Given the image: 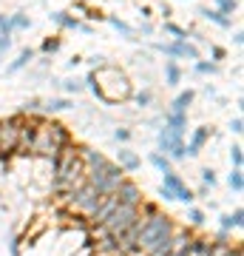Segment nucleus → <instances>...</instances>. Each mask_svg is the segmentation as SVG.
Listing matches in <instances>:
<instances>
[{
  "mask_svg": "<svg viewBox=\"0 0 244 256\" xmlns=\"http://www.w3.org/2000/svg\"><path fill=\"white\" fill-rule=\"evenodd\" d=\"M65 146H71V137H68V131L65 126L54 122V120H43V122H37L34 128V142H31V154L34 156H45L48 162L60 156Z\"/></svg>",
  "mask_w": 244,
  "mask_h": 256,
  "instance_id": "f03ea898",
  "label": "nucleus"
},
{
  "mask_svg": "<svg viewBox=\"0 0 244 256\" xmlns=\"http://www.w3.org/2000/svg\"><path fill=\"white\" fill-rule=\"evenodd\" d=\"M162 185L173 194V200H176V202L193 205V200H196V194H193V191L188 188V185H185V180H182V176L176 174V171H168V174H162Z\"/></svg>",
  "mask_w": 244,
  "mask_h": 256,
  "instance_id": "9d476101",
  "label": "nucleus"
},
{
  "mask_svg": "<svg viewBox=\"0 0 244 256\" xmlns=\"http://www.w3.org/2000/svg\"><path fill=\"white\" fill-rule=\"evenodd\" d=\"M117 205H119L117 194H102V200H100V205H97V210L88 216L91 225H102V222L108 220L111 214H114V208H117Z\"/></svg>",
  "mask_w": 244,
  "mask_h": 256,
  "instance_id": "4468645a",
  "label": "nucleus"
},
{
  "mask_svg": "<svg viewBox=\"0 0 244 256\" xmlns=\"http://www.w3.org/2000/svg\"><path fill=\"white\" fill-rule=\"evenodd\" d=\"M136 220H139V208H136V205H117V208H114V214L102 222V228L108 230L111 236H119V234H122V230H128Z\"/></svg>",
  "mask_w": 244,
  "mask_h": 256,
  "instance_id": "0eeeda50",
  "label": "nucleus"
},
{
  "mask_svg": "<svg viewBox=\"0 0 244 256\" xmlns=\"http://www.w3.org/2000/svg\"><path fill=\"white\" fill-rule=\"evenodd\" d=\"M9 28H11V34L14 32H28L31 28V18L26 12H14V14H9Z\"/></svg>",
  "mask_w": 244,
  "mask_h": 256,
  "instance_id": "4be33fe9",
  "label": "nucleus"
},
{
  "mask_svg": "<svg viewBox=\"0 0 244 256\" xmlns=\"http://www.w3.org/2000/svg\"><path fill=\"white\" fill-rule=\"evenodd\" d=\"M182 82V68L176 60H165V86H179Z\"/></svg>",
  "mask_w": 244,
  "mask_h": 256,
  "instance_id": "b1692460",
  "label": "nucleus"
},
{
  "mask_svg": "<svg viewBox=\"0 0 244 256\" xmlns=\"http://www.w3.org/2000/svg\"><path fill=\"white\" fill-rule=\"evenodd\" d=\"M9 256H20V239L17 236L9 239Z\"/></svg>",
  "mask_w": 244,
  "mask_h": 256,
  "instance_id": "ea45409f",
  "label": "nucleus"
},
{
  "mask_svg": "<svg viewBox=\"0 0 244 256\" xmlns=\"http://www.w3.org/2000/svg\"><path fill=\"white\" fill-rule=\"evenodd\" d=\"M65 200L71 202V208L77 210V214H82V216H91L94 210H97V205H100V200H102V194L94 188L91 182H82L80 188L74 194H68Z\"/></svg>",
  "mask_w": 244,
  "mask_h": 256,
  "instance_id": "423d86ee",
  "label": "nucleus"
},
{
  "mask_svg": "<svg viewBox=\"0 0 244 256\" xmlns=\"http://www.w3.org/2000/svg\"><path fill=\"white\" fill-rule=\"evenodd\" d=\"M3 20H6V14H0V23H3Z\"/></svg>",
  "mask_w": 244,
  "mask_h": 256,
  "instance_id": "a18cd8bd",
  "label": "nucleus"
},
{
  "mask_svg": "<svg viewBox=\"0 0 244 256\" xmlns=\"http://www.w3.org/2000/svg\"><path fill=\"white\" fill-rule=\"evenodd\" d=\"M233 43H236V46H242V43H244V34H242V32H236V34H233Z\"/></svg>",
  "mask_w": 244,
  "mask_h": 256,
  "instance_id": "c03bdc74",
  "label": "nucleus"
},
{
  "mask_svg": "<svg viewBox=\"0 0 244 256\" xmlns=\"http://www.w3.org/2000/svg\"><path fill=\"white\" fill-rule=\"evenodd\" d=\"M210 54H213V60H225L227 52H225L222 46H213V43H210Z\"/></svg>",
  "mask_w": 244,
  "mask_h": 256,
  "instance_id": "a19ab883",
  "label": "nucleus"
},
{
  "mask_svg": "<svg viewBox=\"0 0 244 256\" xmlns=\"http://www.w3.org/2000/svg\"><path fill=\"white\" fill-rule=\"evenodd\" d=\"M40 108H43V100H40V97H31V100L23 102V111H20V114H37Z\"/></svg>",
  "mask_w": 244,
  "mask_h": 256,
  "instance_id": "72a5a7b5",
  "label": "nucleus"
},
{
  "mask_svg": "<svg viewBox=\"0 0 244 256\" xmlns=\"http://www.w3.org/2000/svg\"><path fill=\"white\" fill-rule=\"evenodd\" d=\"M242 225H244V210L242 208H236L233 214H225L222 220H219V230H242Z\"/></svg>",
  "mask_w": 244,
  "mask_h": 256,
  "instance_id": "6ab92c4d",
  "label": "nucleus"
},
{
  "mask_svg": "<svg viewBox=\"0 0 244 256\" xmlns=\"http://www.w3.org/2000/svg\"><path fill=\"white\" fill-rule=\"evenodd\" d=\"M60 46H63V43H60V37H45L43 40V54H54V52H60Z\"/></svg>",
  "mask_w": 244,
  "mask_h": 256,
  "instance_id": "473e14b6",
  "label": "nucleus"
},
{
  "mask_svg": "<svg viewBox=\"0 0 244 256\" xmlns=\"http://www.w3.org/2000/svg\"><path fill=\"white\" fill-rule=\"evenodd\" d=\"M193 100H196V92L193 88H188V92H179L176 97L171 100V114H188V108L193 106Z\"/></svg>",
  "mask_w": 244,
  "mask_h": 256,
  "instance_id": "f3484780",
  "label": "nucleus"
},
{
  "mask_svg": "<svg viewBox=\"0 0 244 256\" xmlns=\"http://www.w3.org/2000/svg\"><path fill=\"white\" fill-rule=\"evenodd\" d=\"M48 18H51V23H54L57 28H68V32H80V34H94V26L80 23V20L74 18V14H68V12H51Z\"/></svg>",
  "mask_w": 244,
  "mask_h": 256,
  "instance_id": "9b49d317",
  "label": "nucleus"
},
{
  "mask_svg": "<svg viewBox=\"0 0 244 256\" xmlns=\"http://www.w3.org/2000/svg\"><path fill=\"white\" fill-rule=\"evenodd\" d=\"M117 165L125 171V174H134V171L142 168V160H139V154H134L131 148H119L117 151Z\"/></svg>",
  "mask_w": 244,
  "mask_h": 256,
  "instance_id": "dca6fc26",
  "label": "nucleus"
},
{
  "mask_svg": "<svg viewBox=\"0 0 244 256\" xmlns=\"http://www.w3.org/2000/svg\"><path fill=\"white\" fill-rule=\"evenodd\" d=\"M34 60V48H20V54L11 60L9 66H6V74H17V72H23L28 63Z\"/></svg>",
  "mask_w": 244,
  "mask_h": 256,
  "instance_id": "aec40b11",
  "label": "nucleus"
},
{
  "mask_svg": "<svg viewBox=\"0 0 244 256\" xmlns=\"http://www.w3.org/2000/svg\"><path fill=\"white\" fill-rule=\"evenodd\" d=\"M51 171H54V180H51V188H54L57 196H68L85 182V165L80 160V151L74 146H65L60 151L57 160H51Z\"/></svg>",
  "mask_w": 244,
  "mask_h": 256,
  "instance_id": "f257e3e1",
  "label": "nucleus"
},
{
  "mask_svg": "<svg viewBox=\"0 0 244 256\" xmlns=\"http://www.w3.org/2000/svg\"><path fill=\"white\" fill-rule=\"evenodd\" d=\"M34 128H37V122H31V120L23 117V122H20V134H17V148H14V154H17V156H31Z\"/></svg>",
  "mask_w": 244,
  "mask_h": 256,
  "instance_id": "f8f14e48",
  "label": "nucleus"
},
{
  "mask_svg": "<svg viewBox=\"0 0 244 256\" xmlns=\"http://www.w3.org/2000/svg\"><path fill=\"white\" fill-rule=\"evenodd\" d=\"M105 20H108V23H111V26H114V28H117V32H119V34H122V37H128V40H136V28L134 26H128V23H125V20H119V18H114V14H108V18H105Z\"/></svg>",
  "mask_w": 244,
  "mask_h": 256,
  "instance_id": "a878e982",
  "label": "nucleus"
},
{
  "mask_svg": "<svg viewBox=\"0 0 244 256\" xmlns=\"http://www.w3.org/2000/svg\"><path fill=\"white\" fill-rule=\"evenodd\" d=\"M122 180H125V171H122L117 162H108L105 168H100V171H91V174H85V182H91L100 194H114L119 188V182H122Z\"/></svg>",
  "mask_w": 244,
  "mask_h": 256,
  "instance_id": "39448f33",
  "label": "nucleus"
},
{
  "mask_svg": "<svg viewBox=\"0 0 244 256\" xmlns=\"http://www.w3.org/2000/svg\"><path fill=\"white\" fill-rule=\"evenodd\" d=\"M208 140H210V128H208V126L196 128V131L190 134L188 146H185V156H199V154H202V148H205V142H208Z\"/></svg>",
  "mask_w": 244,
  "mask_h": 256,
  "instance_id": "2eb2a0df",
  "label": "nucleus"
},
{
  "mask_svg": "<svg viewBox=\"0 0 244 256\" xmlns=\"http://www.w3.org/2000/svg\"><path fill=\"white\" fill-rule=\"evenodd\" d=\"M134 102L139 106V108H148V106L154 102V94L151 92H139V94H134Z\"/></svg>",
  "mask_w": 244,
  "mask_h": 256,
  "instance_id": "c9c22d12",
  "label": "nucleus"
},
{
  "mask_svg": "<svg viewBox=\"0 0 244 256\" xmlns=\"http://www.w3.org/2000/svg\"><path fill=\"white\" fill-rule=\"evenodd\" d=\"M60 86H63V88H65L68 94H80V92H85V82L77 80V77H74V80H63Z\"/></svg>",
  "mask_w": 244,
  "mask_h": 256,
  "instance_id": "2f4dec72",
  "label": "nucleus"
},
{
  "mask_svg": "<svg viewBox=\"0 0 244 256\" xmlns=\"http://www.w3.org/2000/svg\"><path fill=\"white\" fill-rule=\"evenodd\" d=\"M26 114H11V117L0 120V160L9 162L14 156V148H17V134H20V122H23Z\"/></svg>",
  "mask_w": 244,
  "mask_h": 256,
  "instance_id": "20e7f679",
  "label": "nucleus"
},
{
  "mask_svg": "<svg viewBox=\"0 0 244 256\" xmlns=\"http://www.w3.org/2000/svg\"><path fill=\"white\" fill-rule=\"evenodd\" d=\"M156 146H159V154L171 156V160H185V134L173 131V128H159Z\"/></svg>",
  "mask_w": 244,
  "mask_h": 256,
  "instance_id": "6e6552de",
  "label": "nucleus"
},
{
  "mask_svg": "<svg viewBox=\"0 0 244 256\" xmlns=\"http://www.w3.org/2000/svg\"><path fill=\"white\" fill-rule=\"evenodd\" d=\"M213 9L230 18V14H233V12L239 9V0H213Z\"/></svg>",
  "mask_w": 244,
  "mask_h": 256,
  "instance_id": "cd10ccee",
  "label": "nucleus"
},
{
  "mask_svg": "<svg viewBox=\"0 0 244 256\" xmlns=\"http://www.w3.org/2000/svg\"><path fill=\"white\" fill-rule=\"evenodd\" d=\"M199 18H205V20H210L213 26H219V28H233V18H227V14H222V12H216V9H208V6H199V12H196Z\"/></svg>",
  "mask_w": 244,
  "mask_h": 256,
  "instance_id": "a211bd4d",
  "label": "nucleus"
},
{
  "mask_svg": "<svg viewBox=\"0 0 244 256\" xmlns=\"http://www.w3.org/2000/svg\"><path fill=\"white\" fill-rule=\"evenodd\" d=\"M230 131H233V134H242V131H244V120L242 117H233V120H230Z\"/></svg>",
  "mask_w": 244,
  "mask_h": 256,
  "instance_id": "58836bf2",
  "label": "nucleus"
},
{
  "mask_svg": "<svg viewBox=\"0 0 244 256\" xmlns=\"http://www.w3.org/2000/svg\"><path fill=\"white\" fill-rule=\"evenodd\" d=\"M173 222L171 216H165V214H151V216H142V228H139V239H136V248H139V254H154L156 248L168 242L173 236Z\"/></svg>",
  "mask_w": 244,
  "mask_h": 256,
  "instance_id": "7ed1b4c3",
  "label": "nucleus"
},
{
  "mask_svg": "<svg viewBox=\"0 0 244 256\" xmlns=\"http://www.w3.org/2000/svg\"><path fill=\"white\" fill-rule=\"evenodd\" d=\"M202 182H205V188H213V185L219 182L216 171H213V168H205V171H202Z\"/></svg>",
  "mask_w": 244,
  "mask_h": 256,
  "instance_id": "e433bc0d",
  "label": "nucleus"
},
{
  "mask_svg": "<svg viewBox=\"0 0 244 256\" xmlns=\"http://www.w3.org/2000/svg\"><path fill=\"white\" fill-rule=\"evenodd\" d=\"M114 194H117L119 205H136V208H139V202L145 200L142 188H139L136 182H131V180H122V182H119V188Z\"/></svg>",
  "mask_w": 244,
  "mask_h": 256,
  "instance_id": "ddd939ff",
  "label": "nucleus"
},
{
  "mask_svg": "<svg viewBox=\"0 0 244 256\" xmlns=\"http://www.w3.org/2000/svg\"><path fill=\"white\" fill-rule=\"evenodd\" d=\"M156 52H162L165 57H171V60H176V57H182V60H202V52L193 43H188V40H173V43H156Z\"/></svg>",
  "mask_w": 244,
  "mask_h": 256,
  "instance_id": "1a4fd4ad",
  "label": "nucleus"
},
{
  "mask_svg": "<svg viewBox=\"0 0 244 256\" xmlns=\"http://www.w3.org/2000/svg\"><path fill=\"white\" fill-rule=\"evenodd\" d=\"M188 222L193 225V228H202V225H205V210H199V208H188Z\"/></svg>",
  "mask_w": 244,
  "mask_h": 256,
  "instance_id": "7c9ffc66",
  "label": "nucleus"
},
{
  "mask_svg": "<svg viewBox=\"0 0 244 256\" xmlns=\"http://www.w3.org/2000/svg\"><path fill=\"white\" fill-rule=\"evenodd\" d=\"M114 140H117V142H128V140H131V128H117V131H114Z\"/></svg>",
  "mask_w": 244,
  "mask_h": 256,
  "instance_id": "4c0bfd02",
  "label": "nucleus"
},
{
  "mask_svg": "<svg viewBox=\"0 0 244 256\" xmlns=\"http://www.w3.org/2000/svg\"><path fill=\"white\" fill-rule=\"evenodd\" d=\"M148 162L154 165L159 174H168V171H173V160H171V156H165V154H159V151H151Z\"/></svg>",
  "mask_w": 244,
  "mask_h": 256,
  "instance_id": "5701e85b",
  "label": "nucleus"
},
{
  "mask_svg": "<svg viewBox=\"0 0 244 256\" xmlns=\"http://www.w3.org/2000/svg\"><path fill=\"white\" fill-rule=\"evenodd\" d=\"M193 68H196V74H219V63H208V60H196Z\"/></svg>",
  "mask_w": 244,
  "mask_h": 256,
  "instance_id": "c756f323",
  "label": "nucleus"
},
{
  "mask_svg": "<svg viewBox=\"0 0 244 256\" xmlns=\"http://www.w3.org/2000/svg\"><path fill=\"white\" fill-rule=\"evenodd\" d=\"M165 34H171L173 40H188V32H185V28L182 26H176V23H171V20H165Z\"/></svg>",
  "mask_w": 244,
  "mask_h": 256,
  "instance_id": "c85d7f7f",
  "label": "nucleus"
},
{
  "mask_svg": "<svg viewBox=\"0 0 244 256\" xmlns=\"http://www.w3.org/2000/svg\"><path fill=\"white\" fill-rule=\"evenodd\" d=\"M139 32H142V34H154V26H151V23H142V26H139Z\"/></svg>",
  "mask_w": 244,
  "mask_h": 256,
  "instance_id": "37998d69",
  "label": "nucleus"
},
{
  "mask_svg": "<svg viewBox=\"0 0 244 256\" xmlns=\"http://www.w3.org/2000/svg\"><path fill=\"white\" fill-rule=\"evenodd\" d=\"M242 151H244V148L239 146V142L230 148V162H233V168H242V165H244V154H242Z\"/></svg>",
  "mask_w": 244,
  "mask_h": 256,
  "instance_id": "f704fd0d",
  "label": "nucleus"
},
{
  "mask_svg": "<svg viewBox=\"0 0 244 256\" xmlns=\"http://www.w3.org/2000/svg\"><path fill=\"white\" fill-rule=\"evenodd\" d=\"M159 196H162L165 202H176V200H173V194L168 191V188H165V185H159Z\"/></svg>",
  "mask_w": 244,
  "mask_h": 256,
  "instance_id": "79ce46f5",
  "label": "nucleus"
},
{
  "mask_svg": "<svg viewBox=\"0 0 244 256\" xmlns=\"http://www.w3.org/2000/svg\"><path fill=\"white\" fill-rule=\"evenodd\" d=\"M227 185L233 188V194H242L244 191V171H242V168H233V171L227 174Z\"/></svg>",
  "mask_w": 244,
  "mask_h": 256,
  "instance_id": "bb28decb",
  "label": "nucleus"
},
{
  "mask_svg": "<svg viewBox=\"0 0 244 256\" xmlns=\"http://www.w3.org/2000/svg\"><path fill=\"white\" fill-rule=\"evenodd\" d=\"M165 126L185 134L188 131V114H171V111H165Z\"/></svg>",
  "mask_w": 244,
  "mask_h": 256,
  "instance_id": "393cba45",
  "label": "nucleus"
},
{
  "mask_svg": "<svg viewBox=\"0 0 244 256\" xmlns=\"http://www.w3.org/2000/svg\"><path fill=\"white\" fill-rule=\"evenodd\" d=\"M74 102L68 100V97H51V100H45L43 102V108L40 111H45V114H60V111H68Z\"/></svg>",
  "mask_w": 244,
  "mask_h": 256,
  "instance_id": "412c9836",
  "label": "nucleus"
}]
</instances>
